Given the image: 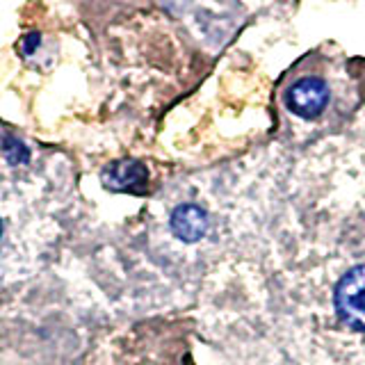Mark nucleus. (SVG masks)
Wrapping results in <instances>:
<instances>
[{
  "label": "nucleus",
  "instance_id": "f257e3e1",
  "mask_svg": "<svg viewBox=\"0 0 365 365\" xmlns=\"http://www.w3.org/2000/svg\"><path fill=\"white\" fill-rule=\"evenodd\" d=\"M336 311L342 324L365 331V265L349 269L336 288Z\"/></svg>",
  "mask_w": 365,
  "mask_h": 365
},
{
  "label": "nucleus",
  "instance_id": "f03ea898",
  "mask_svg": "<svg viewBox=\"0 0 365 365\" xmlns=\"http://www.w3.org/2000/svg\"><path fill=\"white\" fill-rule=\"evenodd\" d=\"M285 103L292 114L302 119H315L319 117L329 106V87L319 78H302L288 89Z\"/></svg>",
  "mask_w": 365,
  "mask_h": 365
},
{
  "label": "nucleus",
  "instance_id": "7ed1b4c3",
  "mask_svg": "<svg viewBox=\"0 0 365 365\" xmlns=\"http://www.w3.org/2000/svg\"><path fill=\"white\" fill-rule=\"evenodd\" d=\"M148 171L137 160H119L103 171V185L114 192H144Z\"/></svg>",
  "mask_w": 365,
  "mask_h": 365
},
{
  "label": "nucleus",
  "instance_id": "20e7f679",
  "mask_svg": "<svg viewBox=\"0 0 365 365\" xmlns=\"http://www.w3.org/2000/svg\"><path fill=\"white\" fill-rule=\"evenodd\" d=\"M171 231L182 242H199L208 231V217L194 203H182L171 212Z\"/></svg>",
  "mask_w": 365,
  "mask_h": 365
},
{
  "label": "nucleus",
  "instance_id": "39448f33",
  "mask_svg": "<svg viewBox=\"0 0 365 365\" xmlns=\"http://www.w3.org/2000/svg\"><path fill=\"white\" fill-rule=\"evenodd\" d=\"M5 155H7L9 163H14V165H19V163H26V160H28V148L23 146L21 142H16V140H7V146H5Z\"/></svg>",
  "mask_w": 365,
  "mask_h": 365
},
{
  "label": "nucleus",
  "instance_id": "423d86ee",
  "mask_svg": "<svg viewBox=\"0 0 365 365\" xmlns=\"http://www.w3.org/2000/svg\"><path fill=\"white\" fill-rule=\"evenodd\" d=\"M37 43H39V34H30L28 41H26V48H23V51H26V53H32V51H34V46H37Z\"/></svg>",
  "mask_w": 365,
  "mask_h": 365
},
{
  "label": "nucleus",
  "instance_id": "0eeeda50",
  "mask_svg": "<svg viewBox=\"0 0 365 365\" xmlns=\"http://www.w3.org/2000/svg\"><path fill=\"white\" fill-rule=\"evenodd\" d=\"M0 233H3V222H0Z\"/></svg>",
  "mask_w": 365,
  "mask_h": 365
}]
</instances>
